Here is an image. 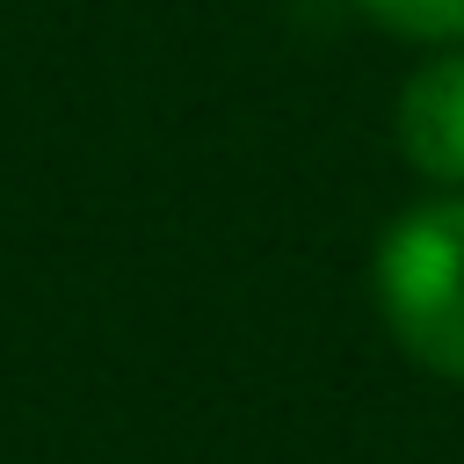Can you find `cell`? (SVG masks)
Returning a JSON list of instances; mask_svg holds the SVG:
<instances>
[{"instance_id":"cell-3","label":"cell","mask_w":464,"mask_h":464,"mask_svg":"<svg viewBox=\"0 0 464 464\" xmlns=\"http://www.w3.org/2000/svg\"><path fill=\"white\" fill-rule=\"evenodd\" d=\"M362 7L413 44H464V0H362Z\"/></svg>"},{"instance_id":"cell-1","label":"cell","mask_w":464,"mask_h":464,"mask_svg":"<svg viewBox=\"0 0 464 464\" xmlns=\"http://www.w3.org/2000/svg\"><path fill=\"white\" fill-rule=\"evenodd\" d=\"M377 312L392 341L464 384V196H428L377 239Z\"/></svg>"},{"instance_id":"cell-2","label":"cell","mask_w":464,"mask_h":464,"mask_svg":"<svg viewBox=\"0 0 464 464\" xmlns=\"http://www.w3.org/2000/svg\"><path fill=\"white\" fill-rule=\"evenodd\" d=\"M399 152L442 181L464 188V44H450L442 58H428L406 94H399Z\"/></svg>"}]
</instances>
